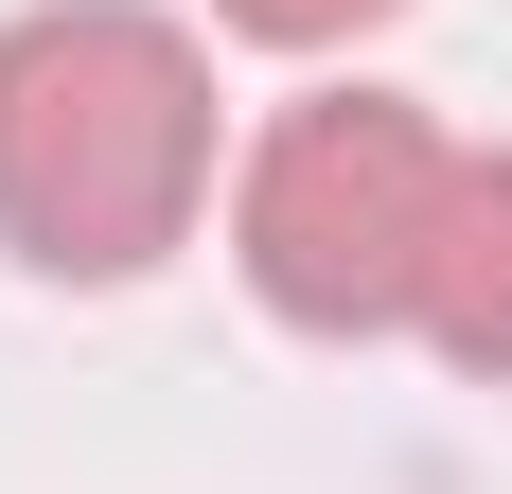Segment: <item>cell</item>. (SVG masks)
<instances>
[{"instance_id":"1","label":"cell","mask_w":512,"mask_h":494,"mask_svg":"<svg viewBox=\"0 0 512 494\" xmlns=\"http://www.w3.org/2000/svg\"><path fill=\"white\" fill-rule=\"evenodd\" d=\"M212 212V53L159 0L0 18V247L36 283H142Z\"/></svg>"},{"instance_id":"2","label":"cell","mask_w":512,"mask_h":494,"mask_svg":"<svg viewBox=\"0 0 512 494\" xmlns=\"http://www.w3.org/2000/svg\"><path fill=\"white\" fill-rule=\"evenodd\" d=\"M442 195H460V142L407 89H301L230 159V265L283 336H407Z\"/></svg>"},{"instance_id":"3","label":"cell","mask_w":512,"mask_h":494,"mask_svg":"<svg viewBox=\"0 0 512 494\" xmlns=\"http://www.w3.org/2000/svg\"><path fill=\"white\" fill-rule=\"evenodd\" d=\"M442 371L512 389V142H460V195H442V247H424V318Z\"/></svg>"},{"instance_id":"4","label":"cell","mask_w":512,"mask_h":494,"mask_svg":"<svg viewBox=\"0 0 512 494\" xmlns=\"http://www.w3.org/2000/svg\"><path fill=\"white\" fill-rule=\"evenodd\" d=\"M230 36H265V53H354V36H389L407 0H212Z\"/></svg>"}]
</instances>
